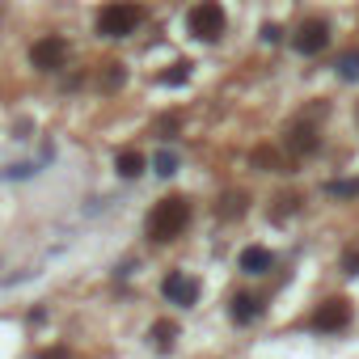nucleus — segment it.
<instances>
[{
	"instance_id": "obj_4",
	"label": "nucleus",
	"mask_w": 359,
	"mask_h": 359,
	"mask_svg": "<svg viewBox=\"0 0 359 359\" xmlns=\"http://www.w3.org/2000/svg\"><path fill=\"white\" fill-rule=\"evenodd\" d=\"M64 60H68V43H64L60 34H51V39H39V43L30 47V64H34V68H43V72H55V68H64Z\"/></svg>"
},
{
	"instance_id": "obj_3",
	"label": "nucleus",
	"mask_w": 359,
	"mask_h": 359,
	"mask_svg": "<svg viewBox=\"0 0 359 359\" xmlns=\"http://www.w3.org/2000/svg\"><path fill=\"white\" fill-rule=\"evenodd\" d=\"M187 26H191V34H195V39L216 43V39L224 34V9L216 5V0H199V5L187 13Z\"/></svg>"
},
{
	"instance_id": "obj_7",
	"label": "nucleus",
	"mask_w": 359,
	"mask_h": 359,
	"mask_svg": "<svg viewBox=\"0 0 359 359\" xmlns=\"http://www.w3.org/2000/svg\"><path fill=\"white\" fill-rule=\"evenodd\" d=\"M161 292H165V300H173V304H195V300H199V279L173 271V275H165Z\"/></svg>"
},
{
	"instance_id": "obj_5",
	"label": "nucleus",
	"mask_w": 359,
	"mask_h": 359,
	"mask_svg": "<svg viewBox=\"0 0 359 359\" xmlns=\"http://www.w3.org/2000/svg\"><path fill=\"white\" fill-rule=\"evenodd\" d=\"M346 321H351V304L346 300H325L313 313V330H321V334H338V330H346Z\"/></svg>"
},
{
	"instance_id": "obj_10",
	"label": "nucleus",
	"mask_w": 359,
	"mask_h": 359,
	"mask_svg": "<svg viewBox=\"0 0 359 359\" xmlns=\"http://www.w3.org/2000/svg\"><path fill=\"white\" fill-rule=\"evenodd\" d=\"M258 313H262V304H258L254 296H237V300H233V317H237V321H254Z\"/></svg>"
},
{
	"instance_id": "obj_13",
	"label": "nucleus",
	"mask_w": 359,
	"mask_h": 359,
	"mask_svg": "<svg viewBox=\"0 0 359 359\" xmlns=\"http://www.w3.org/2000/svg\"><path fill=\"white\" fill-rule=\"evenodd\" d=\"M338 68H342V76H359V55H346Z\"/></svg>"
},
{
	"instance_id": "obj_11",
	"label": "nucleus",
	"mask_w": 359,
	"mask_h": 359,
	"mask_svg": "<svg viewBox=\"0 0 359 359\" xmlns=\"http://www.w3.org/2000/svg\"><path fill=\"white\" fill-rule=\"evenodd\" d=\"M187 76H191V64H173V72H165L161 81H165V85H182Z\"/></svg>"
},
{
	"instance_id": "obj_8",
	"label": "nucleus",
	"mask_w": 359,
	"mask_h": 359,
	"mask_svg": "<svg viewBox=\"0 0 359 359\" xmlns=\"http://www.w3.org/2000/svg\"><path fill=\"white\" fill-rule=\"evenodd\" d=\"M275 266V254L266 250V245H250V250H241V271L245 275H266Z\"/></svg>"
},
{
	"instance_id": "obj_2",
	"label": "nucleus",
	"mask_w": 359,
	"mask_h": 359,
	"mask_svg": "<svg viewBox=\"0 0 359 359\" xmlns=\"http://www.w3.org/2000/svg\"><path fill=\"white\" fill-rule=\"evenodd\" d=\"M140 22H144L140 5H131V0H110V5L97 13V34H106V39H127V34H135Z\"/></svg>"
},
{
	"instance_id": "obj_12",
	"label": "nucleus",
	"mask_w": 359,
	"mask_h": 359,
	"mask_svg": "<svg viewBox=\"0 0 359 359\" xmlns=\"http://www.w3.org/2000/svg\"><path fill=\"white\" fill-rule=\"evenodd\" d=\"M152 334H156V342H161V346H169V342H173V325H169V321H161Z\"/></svg>"
},
{
	"instance_id": "obj_9",
	"label": "nucleus",
	"mask_w": 359,
	"mask_h": 359,
	"mask_svg": "<svg viewBox=\"0 0 359 359\" xmlns=\"http://www.w3.org/2000/svg\"><path fill=\"white\" fill-rule=\"evenodd\" d=\"M114 169H118L123 177H140V173L148 169V156H144V152H135V148H123V152L114 156Z\"/></svg>"
},
{
	"instance_id": "obj_6",
	"label": "nucleus",
	"mask_w": 359,
	"mask_h": 359,
	"mask_svg": "<svg viewBox=\"0 0 359 359\" xmlns=\"http://www.w3.org/2000/svg\"><path fill=\"white\" fill-rule=\"evenodd\" d=\"M325 43H330V26L325 22H304L300 30H296V39H292V47L300 51V55H317V51H325Z\"/></svg>"
},
{
	"instance_id": "obj_14",
	"label": "nucleus",
	"mask_w": 359,
	"mask_h": 359,
	"mask_svg": "<svg viewBox=\"0 0 359 359\" xmlns=\"http://www.w3.org/2000/svg\"><path fill=\"white\" fill-rule=\"evenodd\" d=\"M156 173H173V156H161L156 161Z\"/></svg>"
},
{
	"instance_id": "obj_1",
	"label": "nucleus",
	"mask_w": 359,
	"mask_h": 359,
	"mask_svg": "<svg viewBox=\"0 0 359 359\" xmlns=\"http://www.w3.org/2000/svg\"><path fill=\"white\" fill-rule=\"evenodd\" d=\"M187 220H191V203L182 195H169V199H161L148 212V237L152 241H173L177 233L187 229Z\"/></svg>"
}]
</instances>
